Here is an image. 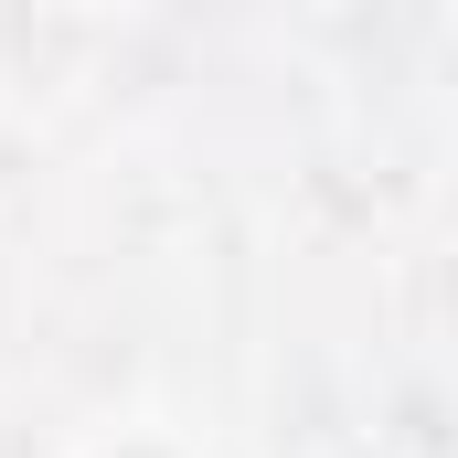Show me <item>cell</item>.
I'll use <instances>...</instances> for the list:
<instances>
[]
</instances>
